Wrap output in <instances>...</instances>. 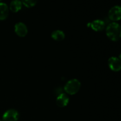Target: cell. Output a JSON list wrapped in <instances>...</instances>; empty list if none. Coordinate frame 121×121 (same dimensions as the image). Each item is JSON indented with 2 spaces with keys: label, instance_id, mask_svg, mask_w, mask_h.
<instances>
[{
  "label": "cell",
  "instance_id": "cell-1",
  "mask_svg": "<svg viewBox=\"0 0 121 121\" xmlns=\"http://www.w3.org/2000/svg\"><path fill=\"white\" fill-rule=\"evenodd\" d=\"M106 34L112 41H118L121 38V26L117 22H111L106 27Z\"/></svg>",
  "mask_w": 121,
  "mask_h": 121
},
{
  "label": "cell",
  "instance_id": "cell-3",
  "mask_svg": "<svg viewBox=\"0 0 121 121\" xmlns=\"http://www.w3.org/2000/svg\"><path fill=\"white\" fill-rule=\"evenodd\" d=\"M109 18L113 21H119L121 19V7L119 5L113 6L108 13Z\"/></svg>",
  "mask_w": 121,
  "mask_h": 121
},
{
  "label": "cell",
  "instance_id": "cell-8",
  "mask_svg": "<svg viewBox=\"0 0 121 121\" xmlns=\"http://www.w3.org/2000/svg\"><path fill=\"white\" fill-rule=\"evenodd\" d=\"M56 104L59 107L63 108L67 106L69 102L68 96L65 93H60L56 99Z\"/></svg>",
  "mask_w": 121,
  "mask_h": 121
},
{
  "label": "cell",
  "instance_id": "cell-10",
  "mask_svg": "<svg viewBox=\"0 0 121 121\" xmlns=\"http://www.w3.org/2000/svg\"><path fill=\"white\" fill-rule=\"evenodd\" d=\"M21 0H13L9 4V9L13 13H17L22 8Z\"/></svg>",
  "mask_w": 121,
  "mask_h": 121
},
{
  "label": "cell",
  "instance_id": "cell-14",
  "mask_svg": "<svg viewBox=\"0 0 121 121\" xmlns=\"http://www.w3.org/2000/svg\"><path fill=\"white\" fill-rule=\"evenodd\" d=\"M0 121H2V120H1V119H0Z\"/></svg>",
  "mask_w": 121,
  "mask_h": 121
},
{
  "label": "cell",
  "instance_id": "cell-15",
  "mask_svg": "<svg viewBox=\"0 0 121 121\" xmlns=\"http://www.w3.org/2000/svg\"><path fill=\"white\" fill-rule=\"evenodd\" d=\"M0 1H1V0H0Z\"/></svg>",
  "mask_w": 121,
  "mask_h": 121
},
{
  "label": "cell",
  "instance_id": "cell-5",
  "mask_svg": "<svg viewBox=\"0 0 121 121\" xmlns=\"http://www.w3.org/2000/svg\"><path fill=\"white\" fill-rule=\"evenodd\" d=\"M108 66L111 70L119 72L121 70V60L117 57H111L108 60Z\"/></svg>",
  "mask_w": 121,
  "mask_h": 121
},
{
  "label": "cell",
  "instance_id": "cell-12",
  "mask_svg": "<svg viewBox=\"0 0 121 121\" xmlns=\"http://www.w3.org/2000/svg\"><path fill=\"white\" fill-rule=\"evenodd\" d=\"M21 2L25 7L31 8L36 5L37 0H21Z\"/></svg>",
  "mask_w": 121,
  "mask_h": 121
},
{
  "label": "cell",
  "instance_id": "cell-11",
  "mask_svg": "<svg viewBox=\"0 0 121 121\" xmlns=\"http://www.w3.org/2000/svg\"><path fill=\"white\" fill-rule=\"evenodd\" d=\"M52 38L53 40L57 41H62L65 39V34L63 31L61 30H56L52 34Z\"/></svg>",
  "mask_w": 121,
  "mask_h": 121
},
{
  "label": "cell",
  "instance_id": "cell-7",
  "mask_svg": "<svg viewBox=\"0 0 121 121\" xmlns=\"http://www.w3.org/2000/svg\"><path fill=\"white\" fill-rule=\"evenodd\" d=\"M87 26L95 31H101L105 28V23L101 20H96L87 24Z\"/></svg>",
  "mask_w": 121,
  "mask_h": 121
},
{
  "label": "cell",
  "instance_id": "cell-6",
  "mask_svg": "<svg viewBox=\"0 0 121 121\" xmlns=\"http://www.w3.org/2000/svg\"><path fill=\"white\" fill-rule=\"evenodd\" d=\"M14 30H15V32L17 35L21 37H24L26 36L28 33V30H27V27L23 22H17L16 24L15 25V27H14Z\"/></svg>",
  "mask_w": 121,
  "mask_h": 121
},
{
  "label": "cell",
  "instance_id": "cell-13",
  "mask_svg": "<svg viewBox=\"0 0 121 121\" xmlns=\"http://www.w3.org/2000/svg\"><path fill=\"white\" fill-rule=\"evenodd\" d=\"M119 59H120V60H121V54H120V55H119Z\"/></svg>",
  "mask_w": 121,
  "mask_h": 121
},
{
  "label": "cell",
  "instance_id": "cell-2",
  "mask_svg": "<svg viewBox=\"0 0 121 121\" xmlns=\"http://www.w3.org/2000/svg\"><path fill=\"white\" fill-rule=\"evenodd\" d=\"M81 83L76 79H73L66 83L65 86V91L67 94L73 95L79 92Z\"/></svg>",
  "mask_w": 121,
  "mask_h": 121
},
{
  "label": "cell",
  "instance_id": "cell-4",
  "mask_svg": "<svg viewBox=\"0 0 121 121\" xmlns=\"http://www.w3.org/2000/svg\"><path fill=\"white\" fill-rule=\"evenodd\" d=\"M19 118V113L16 110L11 109L6 111L2 115L3 121H17Z\"/></svg>",
  "mask_w": 121,
  "mask_h": 121
},
{
  "label": "cell",
  "instance_id": "cell-9",
  "mask_svg": "<svg viewBox=\"0 0 121 121\" xmlns=\"http://www.w3.org/2000/svg\"><path fill=\"white\" fill-rule=\"evenodd\" d=\"M9 14L8 7L4 2H0V20L2 21L8 17Z\"/></svg>",
  "mask_w": 121,
  "mask_h": 121
}]
</instances>
